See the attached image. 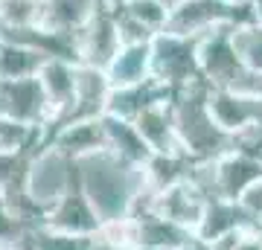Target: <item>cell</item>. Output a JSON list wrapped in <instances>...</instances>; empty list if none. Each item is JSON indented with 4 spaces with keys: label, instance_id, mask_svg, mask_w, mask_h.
Here are the masks:
<instances>
[{
    "label": "cell",
    "instance_id": "cell-23",
    "mask_svg": "<svg viewBox=\"0 0 262 250\" xmlns=\"http://www.w3.org/2000/svg\"><path fill=\"white\" fill-rule=\"evenodd\" d=\"M44 61H47V56L38 53V50L18 47V44H0V79H27V76H35Z\"/></svg>",
    "mask_w": 262,
    "mask_h": 250
},
{
    "label": "cell",
    "instance_id": "cell-2",
    "mask_svg": "<svg viewBox=\"0 0 262 250\" xmlns=\"http://www.w3.org/2000/svg\"><path fill=\"white\" fill-rule=\"evenodd\" d=\"M204 93L207 84L195 82L172 96V120H175L178 146L181 154L189 160H215L227 148H233V140L215 125L207 111Z\"/></svg>",
    "mask_w": 262,
    "mask_h": 250
},
{
    "label": "cell",
    "instance_id": "cell-18",
    "mask_svg": "<svg viewBox=\"0 0 262 250\" xmlns=\"http://www.w3.org/2000/svg\"><path fill=\"white\" fill-rule=\"evenodd\" d=\"M172 96L175 93L169 90L166 84L155 82V79H146V82L131 84V87H111L108 102H105V113L120 117V120H134L143 108L163 102V99H172Z\"/></svg>",
    "mask_w": 262,
    "mask_h": 250
},
{
    "label": "cell",
    "instance_id": "cell-3",
    "mask_svg": "<svg viewBox=\"0 0 262 250\" xmlns=\"http://www.w3.org/2000/svg\"><path fill=\"white\" fill-rule=\"evenodd\" d=\"M73 186H76V160H70L56 146L41 143L27 157L20 195L38 213V218L47 213L61 195L70 192Z\"/></svg>",
    "mask_w": 262,
    "mask_h": 250
},
{
    "label": "cell",
    "instance_id": "cell-28",
    "mask_svg": "<svg viewBox=\"0 0 262 250\" xmlns=\"http://www.w3.org/2000/svg\"><path fill=\"white\" fill-rule=\"evenodd\" d=\"M239 204H242L245 210L256 218V221H262V180L256 186H251V189L242 195V201H239Z\"/></svg>",
    "mask_w": 262,
    "mask_h": 250
},
{
    "label": "cell",
    "instance_id": "cell-30",
    "mask_svg": "<svg viewBox=\"0 0 262 250\" xmlns=\"http://www.w3.org/2000/svg\"><path fill=\"white\" fill-rule=\"evenodd\" d=\"M181 250H215V244L207 241V239H201L198 233H189V239L181 244Z\"/></svg>",
    "mask_w": 262,
    "mask_h": 250
},
{
    "label": "cell",
    "instance_id": "cell-17",
    "mask_svg": "<svg viewBox=\"0 0 262 250\" xmlns=\"http://www.w3.org/2000/svg\"><path fill=\"white\" fill-rule=\"evenodd\" d=\"M108 93H111V84H108V76H105L102 67H91V64H79L76 61V99H73V111H70V117L64 122L102 117Z\"/></svg>",
    "mask_w": 262,
    "mask_h": 250
},
{
    "label": "cell",
    "instance_id": "cell-4",
    "mask_svg": "<svg viewBox=\"0 0 262 250\" xmlns=\"http://www.w3.org/2000/svg\"><path fill=\"white\" fill-rule=\"evenodd\" d=\"M149 58H151V79L166 84L172 93L201 82V73H198V38L175 35V32L163 29L149 41Z\"/></svg>",
    "mask_w": 262,
    "mask_h": 250
},
{
    "label": "cell",
    "instance_id": "cell-26",
    "mask_svg": "<svg viewBox=\"0 0 262 250\" xmlns=\"http://www.w3.org/2000/svg\"><path fill=\"white\" fill-rule=\"evenodd\" d=\"M47 0H0L3 27H44Z\"/></svg>",
    "mask_w": 262,
    "mask_h": 250
},
{
    "label": "cell",
    "instance_id": "cell-1",
    "mask_svg": "<svg viewBox=\"0 0 262 250\" xmlns=\"http://www.w3.org/2000/svg\"><path fill=\"white\" fill-rule=\"evenodd\" d=\"M76 186L102 224L122 221L131 218L137 198L146 189V172L102 148L76 160Z\"/></svg>",
    "mask_w": 262,
    "mask_h": 250
},
{
    "label": "cell",
    "instance_id": "cell-22",
    "mask_svg": "<svg viewBox=\"0 0 262 250\" xmlns=\"http://www.w3.org/2000/svg\"><path fill=\"white\" fill-rule=\"evenodd\" d=\"M230 44L236 50V58L245 73H262V24L245 20L230 27Z\"/></svg>",
    "mask_w": 262,
    "mask_h": 250
},
{
    "label": "cell",
    "instance_id": "cell-9",
    "mask_svg": "<svg viewBox=\"0 0 262 250\" xmlns=\"http://www.w3.org/2000/svg\"><path fill=\"white\" fill-rule=\"evenodd\" d=\"M0 117H9L41 131L50 128V108L38 84V76L0 79Z\"/></svg>",
    "mask_w": 262,
    "mask_h": 250
},
{
    "label": "cell",
    "instance_id": "cell-8",
    "mask_svg": "<svg viewBox=\"0 0 262 250\" xmlns=\"http://www.w3.org/2000/svg\"><path fill=\"white\" fill-rule=\"evenodd\" d=\"M73 50H76V61L79 64L102 67V70L114 58V53L120 50V32H117L114 15L105 9L102 3L73 32Z\"/></svg>",
    "mask_w": 262,
    "mask_h": 250
},
{
    "label": "cell",
    "instance_id": "cell-15",
    "mask_svg": "<svg viewBox=\"0 0 262 250\" xmlns=\"http://www.w3.org/2000/svg\"><path fill=\"white\" fill-rule=\"evenodd\" d=\"M256 218H253L248 210H245L239 201H227V198H210L204 204V213H201V221H198L195 233L207 241H222L227 236H233L239 230H251L256 227Z\"/></svg>",
    "mask_w": 262,
    "mask_h": 250
},
{
    "label": "cell",
    "instance_id": "cell-32",
    "mask_svg": "<svg viewBox=\"0 0 262 250\" xmlns=\"http://www.w3.org/2000/svg\"><path fill=\"white\" fill-rule=\"evenodd\" d=\"M134 250H175V247H134Z\"/></svg>",
    "mask_w": 262,
    "mask_h": 250
},
{
    "label": "cell",
    "instance_id": "cell-16",
    "mask_svg": "<svg viewBox=\"0 0 262 250\" xmlns=\"http://www.w3.org/2000/svg\"><path fill=\"white\" fill-rule=\"evenodd\" d=\"M131 125L137 128V134L149 146L151 154H181L175 120H172V99H163V102H155L149 108H143L131 120Z\"/></svg>",
    "mask_w": 262,
    "mask_h": 250
},
{
    "label": "cell",
    "instance_id": "cell-29",
    "mask_svg": "<svg viewBox=\"0 0 262 250\" xmlns=\"http://www.w3.org/2000/svg\"><path fill=\"white\" fill-rule=\"evenodd\" d=\"M236 87H239V90H248V93H253V96H259L262 99V73H256V76H245L242 82L236 84Z\"/></svg>",
    "mask_w": 262,
    "mask_h": 250
},
{
    "label": "cell",
    "instance_id": "cell-24",
    "mask_svg": "<svg viewBox=\"0 0 262 250\" xmlns=\"http://www.w3.org/2000/svg\"><path fill=\"white\" fill-rule=\"evenodd\" d=\"M24 239H27L29 250H94V236L50 230L44 224H32Z\"/></svg>",
    "mask_w": 262,
    "mask_h": 250
},
{
    "label": "cell",
    "instance_id": "cell-21",
    "mask_svg": "<svg viewBox=\"0 0 262 250\" xmlns=\"http://www.w3.org/2000/svg\"><path fill=\"white\" fill-rule=\"evenodd\" d=\"M131 221H134V247H175V250H181V244L192 233L158 213L140 215V218H131Z\"/></svg>",
    "mask_w": 262,
    "mask_h": 250
},
{
    "label": "cell",
    "instance_id": "cell-19",
    "mask_svg": "<svg viewBox=\"0 0 262 250\" xmlns=\"http://www.w3.org/2000/svg\"><path fill=\"white\" fill-rule=\"evenodd\" d=\"M102 134H105V151H111L120 160L134 163V166H146L149 163L151 151L143 143V137L137 134V128L131 125V120L102 113Z\"/></svg>",
    "mask_w": 262,
    "mask_h": 250
},
{
    "label": "cell",
    "instance_id": "cell-6",
    "mask_svg": "<svg viewBox=\"0 0 262 250\" xmlns=\"http://www.w3.org/2000/svg\"><path fill=\"white\" fill-rule=\"evenodd\" d=\"M204 102L213 122L230 140L262 122V99L239 87H207Z\"/></svg>",
    "mask_w": 262,
    "mask_h": 250
},
{
    "label": "cell",
    "instance_id": "cell-7",
    "mask_svg": "<svg viewBox=\"0 0 262 250\" xmlns=\"http://www.w3.org/2000/svg\"><path fill=\"white\" fill-rule=\"evenodd\" d=\"M198 73L207 87H236L248 76L230 44V27H219L198 38Z\"/></svg>",
    "mask_w": 262,
    "mask_h": 250
},
{
    "label": "cell",
    "instance_id": "cell-34",
    "mask_svg": "<svg viewBox=\"0 0 262 250\" xmlns=\"http://www.w3.org/2000/svg\"><path fill=\"white\" fill-rule=\"evenodd\" d=\"M225 3H230V6H242L245 0H225Z\"/></svg>",
    "mask_w": 262,
    "mask_h": 250
},
{
    "label": "cell",
    "instance_id": "cell-25",
    "mask_svg": "<svg viewBox=\"0 0 262 250\" xmlns=\"http://www.w3.org/2000/svg\"><path fill=\"white\" fill-rule=\"evenodd\" d=\"M44 143V131L0 117V154H29Z\"/></svg>",
    "mask_w": 262,
    "mask_h": 250
},
{
    "label": "cell",
    "instance_id": "cell-31",
    "mask_svg": "<svg viewBox=\"0 0 262 250\" xmlns=\"http://www.w3.org/2000/svg\"><path fill=\"white\" fill-rule=\"evenodd\" d=\"M245 6H248V15L253 24H262V0H245Z\"/></svg>",
    "mask_w": 262,
    "mask_h": 250
},
{
    "label": "cell",
    "instance_id": "cell-5",
    "mask_svg": "<svg viewBox=\"0 0 262 250\" xmlns=\"http://www.w3.org/2000/svg\"><path fill=\"white\" fill-rule=\"evenodd\" d=\"M251 20L248 6H230L225 0H175L169 6L166 32L187 38H201L219 27H233Z\"/></svg>",
    "mask_w": 262,
    "mask_h": 250
},
{
    "label": "cell",
    "instance_id": "cell-14",
    "mask_svg": "<svg viewBox=\"0 0 262 250\" xmlns=\"http://www.w3.org/2000/svg\"><path fill=\"white\" fill-rule=\"evenodd\" d=\"M44 143L56 146L58 151H64L70 160L102 151L105 148L102 117H96V120H70V122H61V125H53L44 134Z\"/></svg>",
    "mask_w": 262,
    "mask_h": 250
},
{
    "label": "cell",
    "instance_id": "cell-12",
    "mask_svg": "<svg viewBox=\"0 0 262 250\" xmlns=\"http://www.w3.org/2000/svg\"><path fill=\"white\" fill-rule=\"evenodd\" d=\"M204 204H207V198L189 184L187 177L178 180V184L166 186V189H158V192L149 189V213L163 215V218L181 224L184 230H192V233H195L198 221H201Z\"/></svg>",
    "mask_w": 262,
    "mask_h": 250
},
{
    "label": "cell",
    "instance_id": "cell-13",
    "mask_svg": "<svg viewBox=\"0 0 262 250\" xmlns=\"http://www.w3.org/2000/svg\"><path fill=\"white\" fill-rule=\"evenodd\" d=\"M38 224H44V227H50V230L76 233V236H94L102 221L96 218L94 207L88 204V198L82 195V189L73 186L70 192L61 195L56 204L41 215V221Z\"/></svg>",
    "mask_w": 262,
    "mask_h": 250
},
{
    "label": "cell",
    "instance_id": "cell-20",
    "mask_svg": "<svg viewBox=\"0 0 262 250\" xmlns=\"http://www.w3.org/2000/svg\"><path fill=\"white\" fill-rule=\"evenodd\" d=\"M105 76L111 87H131L151 79L149 44H120L114 58L105 64Z\"/></svg>",
    "mask_w": 262,
    "mask_h": 250
},
{
    "label": "cell",
    "instance_id": "cell-35",
    "mask_svg": "<svg viewBox=\"0 0 262 250\" xmlns=\"http://www.w3.org/2000/svg\"><path fill=\"white\" fill-rule=\"evenodd\" d=\"M259 224H262V221H259Z\"/></svg>",
    "mask_w": 262,
    "mask_h": 250
},
{
    "label": "cell",
    "instance_id": "cell-33",
    "mask_svg": "<svg viewBox=\"0 0 262 250\" xmlns=\"http://www.w3.org/2000/svg\"><path fill=\"white\" fill-rule=\"evenodd\" d=\"M18 244H20V241H18ZM18 244H0V250H15Z\"/></svg>",
    "mask_w": 262,
    "mask_h": 250
},
{
    "label": "cell",
    "instance_id": "cell-10",
    "mask_svg": "<svg viewBox=\"0 0 262 250\" xmlns=\"http://www.w3.org/2000/svg\"><path fill=\"white\" fill-rule=\"evenodd\" d=\"M262 180V160L242 148H227L213 160V184L215 198L242 201V195Z\"/></svg>",
    "mask_w": 262,
    "mask_h": 250
},
{
    "label": "cell",
    "instance_id": "cell-27",
    "mask_svg": "<svg viewBox=\"0 0 262 250\" xmlns=\"http://www.w3.org/2000/svg\"><path fill=\"white\" fill-rule=\"evenodd\" d=\"M27 236V224L20 221L12 210L6 192L0 189V244H18Z\"/></svg>",
    "mask_w": 262,
    "mask_h": 250
},
{
    "label": "cell",
    "instance_id": "cell-11",
    "mask_svg": "<svg viewBox=\"0 0 262 250\" xmlns=\"http://www.w3.org/2000/svg\"><path fill=\"white\" fill-rule=\"evenodd\" d=\"M38 84L44 90L50 108V128L64 122L73 111V99H76V61L70 58H47L41 70H38ZM47 128V131H50ZM44 131V134H47Z\"/></svg>",
    "mask_w": 262,
    "mask_h": 250
}]
</instances>
